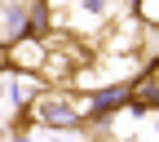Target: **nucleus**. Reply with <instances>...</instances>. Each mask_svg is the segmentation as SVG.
<instances>
[{
    "instance_id": "4",
    "label": "nucleus",
    "mask_w": 159,
    "mask_h": 142,
    "mask_svg": "<svg viewBox=\"0 0 159 142\" xmlns=\"http://www.w3.org/2000/svg\"><path fill=\"white\" fill-rule=\"evenodd\" d=\"M137 13L142 22H159V0H137Z\"/></svg>"
},
{
    "instance_id": "2",
    "label": "nucleus",
    "mask_w": 159,
    "mask_h": 142,
    "mask_svg": "<svg viewBox=\"0 0 159 142\" xmlns=\"http://www.w3.org/2000/svg\"><path fill=\"white\" fill-rule=\"evenodd\" d=\"M44 58H49V40L44 36H18L5 49V62L22 67V71H44Z\"/></svg>"
},
{
    "instance_id": "1",
    "label": "nucleus",
    "mask_w": 159,
    "mask_h": 142,
    "mask_svg": "<svg viewBox=\"0 0 159 142\" xmlns=\"http://www.w3.org/2000/svg\"><path fill=\"white\" fill-rule=\"evenodd\" d=\"M31 125H53V129H71V125H84L89 107H84V93H40L35 102L27 107Z\"/></svg>"
},
{
    "instance_id": "5",
    "label": "nucleus",
    "mask_w": 159,
    "mask_h": 142,
    "mask_svg": "<svg viewBox=\"0 0 159 142\" xmlns=\"http://www.w3.org/2000/svg\"><path fill=\"white\" fill-rule=\"evenodd\" d=\"M0 67H5V49H0Z\"/></svg>"
},
{
    "instance_id": "3",
    "label": "nucleus",
    "mask_w": 159,
    "mask_h": 142,
    "mask_svg": "<svg viewBox=\"0 0 159 142\" xmlns=\"http://www.w3.org/2000/svg\"><path fill=\"white\" fill-rule=\"evenodd\" d=\"M128 102H133V107H159V62H150V67L128 85Z\"/></svg>"
}]
</instances>
